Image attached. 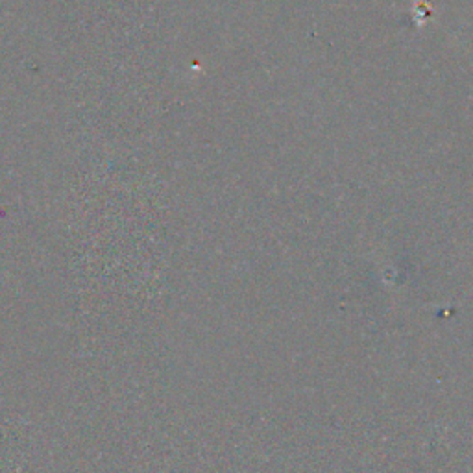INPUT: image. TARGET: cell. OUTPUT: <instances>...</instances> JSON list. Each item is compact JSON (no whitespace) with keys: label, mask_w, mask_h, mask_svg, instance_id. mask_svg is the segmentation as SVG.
<instances>
[{"label":"cell","mask_w":473,"mask_h":473,"mask_svg":"<svg viewBox=\"0 0 473 473\" xmlns=\"http://www.w3.org/2000/svg\"><path fill=\"white\" fill-rule=\"evenodd\" d=\"M431 11H432V6L429 4V2H425V0H418V2L413 6L414 23L418 24V26H423V23L431 17Z\"/></svg>","instance_id":"obj_1"}]
</instances>
